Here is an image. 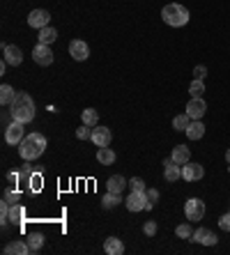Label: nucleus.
Returning <instances> with one entry per match:
<instances>
[{"label": "nucleus", "instance_id": "nucleus-3", "mask_svg": "<svg viewBox=\"0 0 230 255\" xmlns=\"http://www.w3.org/2000/svg\"><path fill=\"white\" fill-rule=\"evenodd\" d=\"M161 18L168 23L170 28H182L189 23V9L180 2H168L161 9Z\"/></svg>", "mask_w": 230, "mask_h": 255}, {"label": "nucleus", "instance_id": "nucleus-23", "mask_svg": "<svg viewBox=\"0 0 230 255\" xmlns=\"http://www.w3.org/2000/svg\"><path fill=\"white\" fill-rule=\"evenodd\" d=\"M26 209L21 205H9V223H23Z\"/></svg>", "mask_w": 230, "mask_h": 255}, {"label": "nucleus", "instance_id": "nucleus-24", "mask_svg": "<svg viewBox=\"0 0 230 255\" xmlns=\"http://www.w3.org/2000/svg\"><path fill=\"white\" fill-rule=\"evenodd\" d=\"M26 241H28V246H30V253H37V251H42V246H44V235L33 232V235H30Z\"/></svg>", "mask_w": 230, "mask_h": 255}, {"label": "nucleus", "instance_id": "nucleus-2", "mask_svg": "<svg viewBox=\"0 0 230 255\" xmlns=\"http://www.w3.org/2000/svg\"><path fill=\"white\" fill-rule=\"evenodd\" d=\"M44 150H46V138L42 133H28L26 138L21 141V145H18V154H21V159H26V161L39 159L44 154Z\"/></svg>", "mask_w": 230, "mask_h": 255}, {"label": "nucleus", "instance_id": "nucleus-30", "mask_svg": "<svg viewBox=\"0 0 230 255\" xmlns=\"http://www.w3.org/2000/svg\"><path fill=\"white\" fill-rule=\"evenodd\" d=\"M175 235L180 239H189L191 241V235H194V228H191V223H182V225H177L175 228Z\"/></svg>", "mask_w": 230, "mask_h": 255}, {"label": "nucleus", "instance_id": "nucleus-27", "mask_svg": "<svg viewBox=\"0 0 230 255\" xmlns=\"http://www.w3.org/2000/svg\"><path fill=\"white\" fill-rule=\"evenodd\" d=\"M120 203H122V195H120V193H111V191H106L104 200H101V205H104L106 209H113V207H117Z\"/></svg>", "mask_w": 230, "mask_h": 255}, {"label": "nucleus", "instance_id": "nucleus-5", "mask_svg": "<svg viewBox=\"0 0 230 255\" xmlns=\"http://www.w3.org/2000/svg\"><path fill=\"white\" fill-rule=\"evenodd\" d=\"M124 207H127L129 211L152 209V205H150V200H148L145 191H131V193L127 195V200H124Z\"/></svg>", "mask_w": 230, "mask_h": 255}, {"label": "nucleus", "instance_id": "nucleus-13", "mask_svg": "<svg viewBox=\"0 0 230 255\" xmlns=\"http://www.w3.org/2000/svg\"><path fill=\"white\" fill-rule=\"evenodd\" d=\"M90 141L95 143L97 147H108L111 141H113V133H111V129H106V127H95V129H92V138H90Z\"/></svg>", "mask_w": 230, "mask_h": 255}, {"label": "nucleus", "instance_id": "nucleus-18", "mask_svg": "<svg viewBox=\"0 0 230 255\" xmlns=\"http://www.w3.org/2000/svg\"><path fill=\"white\" fill-rule=\"evenodd\" d=\"M5 253H14V255H28L30 253V246H28V241L23 239H14V241H9L7 246H5Z\"/></svg>", "mask_w": 230, "mask_h": 255}, {"label": "nucleus", "instance_id": "nucleus-14", "mask_svg": "<svg viewBox=\"0 0 230 255\" xmlns=\"http://www.w3.org/2000/svg\"><path fill=\"white\" fill-rule=\"evenodd\" d=\"M2 53H5V62L7 64H14L18 67L21 62H23V53L18 46H12V44H2Z\"/></svg>", "mask_w": 230, "mask_h": 255}, {"label": "nucleus", "instance_id": "nucleus-8", "mask_svg": "<svg viewBox=\"0 0 230 255\" xmlns=\"http://www.w3.org/2000/svg\"><path fill=\"white\" fill-rule=\"evenodd\" d=\"M207 113V104L203 97H191V101L186 104V115L191 120H203V115Z\"/></svg>", "mask_w": 230, "mask_h": 255}, {"label": "nucleus", "instance_id": "nucleus-22", "mask_svg": "<svg viewBox=\"0 0 230 255\" xmlns=\"http://www.w3.org/2000/svg\"><path fill=\"white\" fill-rule=\"evenodd\" d=\"M97 161L101 163V166H111V163H115V152L111 150V147H99Z\"/></svg>", "mask_w": 230, "mask_h": 255}, {"label": "nucleus", "instance_id": "nucleus-9", "mask_svg": "<svg viewBox=\"0 0 230 255\" xmlns=\"http://www.w3.org/2000/svg\"><path fill=\"white\" fill-rule=\"evenodd\" d=\"M203 177H205V168L200 163H191L189 161V163L182 166V179L184 182H200Z\"/></svg>", "mask_w": 230, "mask_h": 255}, {"label": "nucleus", "instance_id": "nucleus-35", "mask_svg": "<svg viewBox=\"0 0 230 255\" xmlns=\"http://www.w3.org/2000/svg\"><path fill=\"white\" fill-rule=\"evenodd\" d=\"M129 189L131 191H145V182H143L141 177H131L129 179Z\"/></svg>", "mask_w": 230, "mask_h": 255}, {"label": "nucleus", "instance_id": "nucleus-6", "mask_svg": "<svg viewBox=\"0 0 230 255\" xmlns=\"http://www.w3.org/2000/svg\"><path fill=\"white\" fill-rule=\"evenodd\" d=\"M23 138H26V133H23V124L21 122L14 120L12 124L5 127V143H7V145H21Z\"/></svg>", "mask_w": 230, "mask_h": 255}, {"label": "nucleus", "instance_id": "nucleus-11", "mask_svg": "<svg viewBox=\"0 0 230 255\" xmlns=\"http://www.w3.org/2000/svg\"><path fill=\"white\" fill-rule=\"evenodd\" d=\"M49 21H51V14H49L46 9H33L30 16H28V26L42 30V28L49 26Z\"/></svg>", "mask_w": 230, "mask_h": 255}, {"label": "nucleus", "instance_id": "nucleus-10", "mask_svg": "<svg viewBox=\"0 0 230 255\" xmlns=\"http://www.w3.org/2000/svg\"><path fill=\"white\" fill-rule=\"evenodd\" d=\"M191 241H196V244H203V246H216V235H214L212 230L207 228H196L194 235H191Z\"/></svg>", "mask_w": 230, "mask_h": 255}, {"label": "nucleus", "instance_id": "nucleus-38", "mask_svg": "<svg viewBox=\"0 0 230 255\" xmlns=\"http://www.w3.org/2000/svg\"><path fill=\"white\" fill-rule=\"evenodd\" d=\"M145 195H148V200H150L152 207H154V203L159 200V191H157V189H145Z\"/></svg>", "mask_w": 230, "mask_h": 255}, {"label": "nucleus", "instance_id": "nucleus-12", "mask_svg": "<svg viewBox=\"0 0 230 255\" xmlns=\"http://www.w3.org/2000/svg\"><path fill=\"white\" fill-rule=\"evenodd\" d=\"M69 55L74 58V60H79V62L88 60V55H90L88 42H83V39H74V42L69 44Z\"/></svg>", "mask_w": 230, "mask_h": 255}, {"label": "nucleus", "instance_id": "nucleus-29", "mask_svg": "<svg viewBox=\"0 0 230 255\" xmlns=\"http://www.w3.org/2000/svg\"><path fill=\"white\" fill-rule=\"evenodd\" d=\"M30 177H33V168H30V166H23L21 170H18V186L28 189V184H30Z\"/></svg>", "mask_w": 230, "mask_h": 255}, {"label": "nucleus", "instance_id": "nucleus-28", "mask_svg": "<svg viewBox=\"0 0 230 255\" xmlns=\"http://www.w3.org/2000/svg\"><path fill=\"white\" fill-rule=\"evenodd\" d=\"M189 124H191V117H189L186 113H182V115H177L175 120H173V129H175V131H186Z\"/></svg>", "mask_w": 230, "mask_h": 255}, {"label": "nucleus", "instance_id": "nucleus-4", "mask_svg": "<svg viewBox=\"0 0 230 255\" xmlns=\"http://www.w3.org/2000/svg\"><path fill=\"white\" fill-rule=\"evenodd\" d=\"M184 216L189 223H196V221H203L205 216V203L200 198H189L184 203Z\"/></svg>", "mask_w": 230, "mask_h": 255}, {"label": "nucleus", "instance_id": "nucleus-16", "mask_svg": "<svg viewBox=\"0 0 230 255\" xmlns=\"http://www.w3.org/2000/svg\"><path fill=\"white\" fill-rule=\"evenodd\" d=\"M170 159L175 161L177 166H184V163H189V161H191V150H189L186 145H175V147H173V152H170Z\"/></svg>", "mask_w": 230, "mask_h": 255}, {"label": "nucleus", "instance_id": "nucleus-26", "mask_svg": "<svg viewBox=\"0 0 230 255\" xmlns=\"http://www.w3.org/2000/svg\"><path fill=\"white\" fill-rule=\"evenodd\" d=\"M14 97H16V92H14L12 85H2V88H0V104L2 106H9L14 101Z\"/></svg>", "mask_w": 230, "mask_h": 255}, {"label": "nucleus", "instance_id": "nucleus-31", "mask_svg": "<svg viewBox=\"0 0 230 255\" xmlns=\"http://www.w3.org/2000/svg\"><path fill=\"white\" fill-rule=\"evenodd\" d=\"M203 92H205V83L200 79H194V83L189 85V95L191 97H203Z\"/></svg>", "mask_w": 230, "mask_h": 255}, {"label": "nucleus", "instance_id": "nucleus-21", "mask_svg": "<svg viewBox=\"0 0 230 255\" xmlns=\"http://www.w3.org/2000/svg\"><path fill=\"white\" fill-rule=\"evenodd\" d=\"M37 39H39V44L51 46L55 39H58V30H55V28H51V26H46V28H42V30H39V37H37Z\"/></svg>", "mask_w": 230, "mask_h": 255}, {"label": "nucleus", "instance_id": "nucleus-37", "mask_svg": "<svg viewBox=\"0 0 230 255\" xmlns=\"http://www.w3.org/2000/svg\"><path fill=\"white\" fill-rule=\"evenodd\" d=\"M219 228H221L223 232H230V211L228 214H223L221 219H219Z\"/></svg>", "mask_w": 230, "mask_h": 255}, {"label": "nucleus", "instance_id": "nucleus-36", "mask_svg": "<svg viewBox=\"0 0 230 255\" xmlns=\"http://www.w3.org/2000/svg\"><path fill=\"white\" fill-rule=\"evenodd\" d=\"M143 232H145L148 237H154V235H157V221H148V223L143 225Z\"/></svg>", "mask_w": 230, "mask_h": 255}, {"label": "nucleus", "instance_id": "nucleus-25", "mask_svg": "<svg viewBox=\"0 0 230 255\" xmlns=\"http://www.w3.org/2000/svg\"><path fill=\"white\" fill-rule=\"evenodd\" d=\"M81 120H83V124H88V127H97L99 113L95 111V108H85V111L81 113Z\"/></svg>", "mask_w": 230, "mask_h": 255}, {"label": "nucleus", "instance_id": "nucleus-34", "mask_svg": "<svg viewBox=\"0 0 230 255\" xmlns=\"http://www.w3.org/2000/svg\"><path fill=\"white\" fill-rule=\"evenodd\" d=\"M28 189H30V191H39V189H42V175H39V173H33Z\"/></svg>", "mask_w": 230, "mask_h": 255}, {"label": "nucleus", "instance_id": "nucleus-7", "mask_svg": "<svg viewBox=\"0 0 230 255\" xmlns=\"http://www.w3.org/2000/svg\"><path fill=\"white\" fill-rule=\"evenodd\" d=\"M33 60H35L39 67H49V64L53 62V51H51V46L37 44L35 48H33Z\"/></svg>", "mask_w": 230, "mask_h": 255}, {"label": "nucleus", "instance_id": "nucleus-33", "mask_svg": "<svg viewBox=\"0 0 230 255\" xmlns=\"http://www.w3.org/2000/svg\"><path fill=\"white\" fill-rule=\"evenodd\" d=\"M76 138H79V141H90V138H92V129H90L88 124L79 127V129H76Z\"/></svg>", "mask_w": 230, "mask_h": 255}, {"label": "nucleus", "instance_id": "nucleus-40", "mask_svg": "<svg viewBox=\"0 0 230 255\" xmlns=\"http://www.w3.org/2000/svg\"><path fill=\"white\" fill-rule=\"evenodd\" d=\"M226 161H228V166H230V150H226Z\"/></svg>", "mask_w": 230, "mask_h": 255}, {"label": "nucleus", "instance_id": "nucleus-17", "mask_svg": "<svg viewBox=\"0 0 230 255\" xmlns=\"http://www.w3.org/2000/svg\"><path fill=\"white\" fill-rule=\"evenodd\" d=\"M184 133L189 141H200L205 136V124L200 122V120H191V124H189V129H186Z\"/></svg>", "mask_w": 230, "mask_h": 255}, {"label": "nucleus", "instance_id": "nucleus-39", "mask_svg": "<svg viewBox=\"0 0 230 255\" xmlns=\"http://www.w3.org/2000/svg\"><path fill=\"white\" fill-rule=\"evenodd\" d=\"M194 76L203 80L205 76H207V67H205V64H196V67H194Z\"/></svg>", "mask_w": 230, "mask_h": 255}, {"label": "nucleus", "instance_id": "nucleus-1", "mask_svg": "<svg viewBox=\"0 0 230 255\" xmlns=\"http://www.w3.org/2000/svg\"><path fill=\"white\" fill-rule=\"evenodd\" d=\"M9 115H12V120H16L21 124L33 122V117H35V101H33V97L28 92H16L14 101L9 104Z\"/></svg>", "mask_w": 230, "mask_h": 255}, {"label": "nucleus", "instance_id": "nucleus-32", "mask_svg": "<svg viewBox=\"0 0 230 255\" xmlns=\"http://www.w3.org/2000/svg\"><path fill=\"white\" fill-rule=\"evenodd\" d=\"M2 200L9 203V205H18V200H21V191H16V189H7L5 195H2Z\"/></svg>", "mask_w": 230, "mask_h": 255}, {"label": "nucleus", "instance_id": "nucleus-19", "mask_svg": "<svg viewBox=\"0 0 230 255\" xmlns=\"http://www.w3.org/2000/svg\"><path fill=\"white\" fill-rule=\"evenodd\" d=\"M104 251H106L108 255H122V253H124V244H122V239H117V237H108L106 241H104Z\"/></svg>", "mask_w": 230, "mask_h": 255}, {"label": "nucleus", "instance_id": "nucleus-20", "mask_svg": "<svg viewBox=\"0 0 230 255\" xmlns=\"http://www.w3.org/2000/svg\"><path fill=\"white\" fill-rule=\"evenodd\" d=\"M124 186H129V182H124L122 175H113V177H108L106 191H111V193H122Z\"/></svg>", "mask_w": 230, "mask_h": 255}, {"label": "nucleus", "instance_id": "nucleus-15", "mask_svg": "<svg viewBox=\"0 0 230 255\" xmlns=\"http://www.w3.org/2000/svg\"><path fill=\"white\" fill-rule=\"evenodd\" d=\"M182 177V168L177 166L173 159H164V179L166 182H177Z\"/></svg>", "mask_w": 230, "mask_h": 255}]
</instances>
